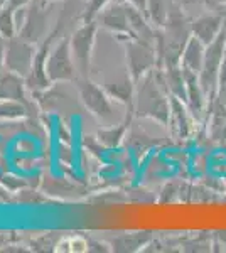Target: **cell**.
<instances>
[{
	"mask_svg": "<svg viewBox=\"0 0 226 253\" xmlns=\"http://www.w3.org/2000/svg\"><path fill=\"white\" fill-rule=\"evenodd\" d=\"M0 42H3V39H2V38H0Z\"/></svg>",
	"mask_w": 226,
	"mask_h": 253,
	"instance_id": "obj_31",
	"label": "cell"
},
{
	"mask_svg": "<svg viewBox=\"0 0 226 253\" xmlns=\"http://www.w3.org/2000/svg\"><path fill=\"white\" fill-rule=\"evenodd\" d=\"M150 240L149 233H129L122 235L117 240H113V250L117 252H134L138 250V247H143Z\"/></svg>",
	"mask_w": 226,
	"mask_h": 253,
	"instance_id": "obj_19",
	"label": "cell"
},
{
	"mask_svg": "<svg viewBox=\"0 0 226 253\" xmlns=\"http://www.w3.org/2000/svg\"><path fill=\"white\" fill-rule=\"evenodd\" d=\"M204 54H206V44H203L198 38L191 36L187 41L186 47L182 51V58H181V68L194 71L199 75L201 68L204 63Z\"/></svg>",
	"mask_w": 226,
	"mask_h": 253,
	"instance_id": "obj_16",
	"label": "cell"
},
{
	"mask_svg": "<svg viewBox=\"0 0 226 253\" xmlns=\"http://www.w3.org/2000/svg\"><path fill=\"white\" fill-rule=\"evenodd\" d=\"M5 69V51H3V42H0V73Z\"/></svg>",
	"mask_w": 226,
	"mask_h": 253,
	"instance_id": "obj_27",
	"label": "cell"
},
{
	"mask_svg": "<svg viewBox=\"0 0 226 253\" xmlns=\"http://www.w3.org/2000/svg\"><path fill=\"white\" fill-rule=\"evenodd\" d=\"M184 80H186V93H187V101L186 105L191 110L192 117H199L201 113L204 112L206 105L209 103L208 96L204 93L203 86H201L199 81V75L194 71H189V69H184Z\"/></svg>",
	"mask_w": 226,
	"mask_h": 253,
	"instance_id": "obj_14",
	"label": "cell"
},
{
	"mask_svg": "<svg viewBox=\"0 0 226 253\" xmlns=\"http://www.w3.org/2000/svg\"><path fill=\"white\" fill-rule=\"evenodd\" d=\"M172 7L169 5V0H147V17L155 27L162 29L166 26L167 15H169Z\"/></svg>",
	"mask_w": 226,
	"mask_h": 253,
	"instance_id": "obj_18",
	"label": "cell"
},
{
	"mask_svg": "<svg viewBox=\"0 0 226 253\" xmlns=\"http://www.w3.org/2000/svg\"><path fill=\"white\" fill-rule=\"evenodd\" d=\"M31 115L27 105L14 100H0V122H17Z\"/></svg>",
	"mask_w": 226,
	"mask_h": 253,
	"instance_id": "obj_17",
	"label": "cell"
},
{
	"mask_svg": "<svg viewBox=\"0 0 226 253\" xmlns=\"http://www.w3.org/2000/svg\"><path fill=\"white\" fill-rule=\"evenodd\" d=\"M88 252H110L108 245L96 240H88Z\"/></svg>",
	"mask_w": 226,
	"mask_h": 253,
	"instance_id": "obj_23",
	"label": "cell"
},
{
	"mask_svg": "<svg viewBox=\"0 0 226 253\" xmlns=\"http://www.w3.org/2000/svg\"><path fill=\"white\" fill-rule=\"evenodd\" d=\"M0 247H3V236L0 235Z\"/></svg>",
	"mask_w": 226,
	"mask_h": 253,
	"instance_id": "obj_28",
	"label": "cell"
},
{
	"mask_svg": "<svg viewBox=\"0 0 226 253\" xmlns=\"http://www.w3.org/2000/svg\"><path fill=\"white\" fill-rule=\"evenodd\" d=\"M31 2L32 0H7V7H10V9H14V10H19V9L27 7Z\"/></svg>",
	"mask_w": 226,
	"mask_h": 253,
	"instance_id": "obj_25",
	"label": "cell"
},
{
	"mask_svg": "<svg viewBox=\"0 0 226 253\" xmlns=\"http://www.w3.org/2000/svg\"><path fill=\"white\" fill-rule=\"evenodd\" d=\"M191 110L184 101H181L179 98L171 95V120H169V128L172 130L174 138L179 140H186L191 137L192 132V120H191Z\"/></svg>",
	"mask_w": 226,
	"mask_h": 253,
	"instance_id": "obj_13",
	"label": "cell"
},
{
	"mask_svg": "<svg viewBox=\"0 0 226 253\" xmlns=\"http://www.w3.org/2000/svg\"><path fill=\"white\" fill-rule=\"evenodd\" d=\"M110 2H112V0H86V7L83 12V22L96 20L98 14H100Z\"/></svg>",
	"mask_w": 226,
	"mask_h": 253,
	"instance_id": "obj_21",
	"label": "cell"
},
{
	"mask_svg": "<svg viewBox=\"0 0 226 253\" xmlns=\"http://www.w3.org/2000/svg\"><path fill=\"white\" fill-rule=\"evenodd\" d=\"M203 3L209 12H220V14H225L226 0H203Z\"/></svg>",
	"mask_w": 226,
	"mask_h": 253,
	"instance_id": "obj_22",
	"label": "cell"
},
{
	"mask_svg": "<svg viewBox=\"0 0 226 253\" xmlns=\"http://www.w3.org/2000/svg\"><path fill=\"white\" fill-rule=\"evenodd\" d=\"M47 76L51 83H75L80 76L69 46V34L57 38L49 49Z\"/></svg>",
	"mask_w": 226,
	"mask_h": 253,
	"instance_id": "obj_3",
	"label": "cell"
},
{
	"mask_svg": "<svg viewBox=\"0 0 226 253\" xmlns=\"http://www.w3.org/2000/svg\"><path fill=\"white\" fill-rule=\"evenodd\" d=\"M226 52V22L225 29L221 34L213 41L209 46H206V54H204V63L199 71V81L204 93L209 100H215L218 95V75H220L221 61Z\"/></svg>",
	"mask_w": 226,
	"mask_h": 253,
	"instance_id": "obj_6",
	"label": "cell"
},
{
	"mask_svg": "<svg viewBox=\"0 0 226 253\" xmlns=\"http://www.w3.org/2000/svg\"><path fill=\"white\" fill-rule=\"evenodd\" d=\"M135 81L132 80L130 73L127 71V68L123 69L115 78H110L105 81L103 88L106 89L112 100L117 101L118 105H123L127 108L125 115L132 118L134 117V103H135Z\"/></svg>",
	"mask_w": 226,
	"mask_h": 253,
	"instance_id": "obj_10",
	"label": "cell"
},
{
	"mask_svg": "<svg viewBox=\"0 0 226 253\" xmlns=\"http://www.w3.org/2000/svg\"><path fill=\"white\" fill-rule=\"evenodd\" d=\"M96 22L101 29L112 32L117 39L122 42L127 39H134L132 29L129 22V12H127V3L120 0H112L103 10L98 14Z\"/></svg>",
	"mask_w": 226,
	"mask_h": 253,
	"instance_id": "obj_9",
	"label": "cell"
},
{
	"mask_svg": "<svg viewBox=\"0 0 226 253\" xmlns=\"http://www.w3.org/2000/svg\"><path fill=\"white\" fill-rule=\"evenodd\" d=\"M75 84H76V91H78V96H80L81 105H83L93 117H96L103 125L118 124V122L115 120V107H117L118 103L115 100H112V96L106 93V89L103 86H100V84L94 83L93 80H90V76H78Z\"/></svg>",
	"mask_w": 226,
	"mask_h": 253,
	"instance_id": "obj_2",
	"label": "cell"
},
{
	"mask_svg": "<svg viewBox=\"0 0 226 253\" xmlns=\"http://www.w3.org/2000/svg\"><path fill=\"white\" fill-rule=\"evenodd\" d=\"M226 84V52L221 61V68H220V75H218V89L223 88Z\"/></svg>",
	"mask_w": 226,
	"mask_h": 253,
	"instance_id": "obj_24",
	"label": "cell"
},
{
	"mask_svg": "<svg viewBox=\"0 0 226 253\" xmlns=\"http://www.w3.org/2000/svg\"><path fill=\"white\" fill-rule=\"evenodd\" d=\"M134 115L138 118H150L162 126H169L171 93L160 68L147 73L135 84Z\"/></svg>",
	"mask_w": 226,
	"mask_h": 253,
	"instance_id": "obj_1",
	"label": "cell"
},
{
	"mask_svg": "<svg viewBox=\"0 0 226 253\" xmlns=\"http://www.w3.org/2000/svg\"><path fill=\"white\" fill-rule=\"evenodd\" d=\"M19 34L17 19H15V10L10 7H0V38L3 41L14 38Z\"/></svg>",
	"mask_w": 226,
	"mask_h": 253,
	"instance_id": "obj_20",
	"label": "cell"
},
{
	"mask_svg": "<svg viewBox=\"0 0 226 253\" xmlns=\"http://www.w3.org/2000/svg\"><path fill=\"white\" fill-rule=\"evenodd\" d=\"M0 100H14L20 101V103L27 105L29 110L32 113V108H39L36 105V101L32 100L31 91L27 88L26 78L17 75V73H12L3 69L0 73Z\"/></svg>",
	"mask_w": 226,
	"mask_h": 253,
	"instance_id": "obj_11",
	"label": "cell"
},
{
	"mask_svg": "<svg viewBox=\"0 0 226 253\" xmlns=\"http://www.w3.org/2000/svg\"><path fill=\"white\" fill-rule=\"evenodd\" d=\"M225 15H226V3H225Z\"/></svg>",
	"mask_w": 226,
	"mask_h": 253,
	"instance_id": "obj_30",
	"label": "cell"
},
{
	"mask_svg": "<svg viewBox=\"0 0 226 253\" xmlns=\"http://www.w3.org/2000/svg\"><path fill=\"white\" fill-rule=\"evenodd\" d=\"M54 3L47 0H32L24 12V22L19 34L24 39L31 41L34 44H41L51 34L49 31V15Z\"/></svg>",
	"mask_w": 226,
	"mask_h": 253,
	"instance_id": "obj_7",
	"label": "cell"
},
{
	"mask_svg": "<svg viewBox=\"0 0 226 253\" xmlns=\"http://www.w3.org/2000/svg\"><path fill=\"white\" fill-rule=\"evenodd\" d=\"M123 49H125V68L135 83L142 80L147 73L159 68V52L157 46L154 44L138 39H127L123 41Z\"/></svg>",
	"mask_w": 226,
	"mask_h": 253,
	"instance_id": "obj_4",
	"label": "cell"
},
{
	"mask_svg": "<svg viewBox=\"0 0 226 253\" xmlns=\"http://www.w3.org/2000/svg\"><path fill=\"white\" fill-rule=\"evenodd\" d=\"M120 2H127V3H132V5L138 7L140 10L147 12V0H120Z\"/></svg>",
	"mask_w": 226,
	"mask_h": 253,
	"instance_id": "obj_26",
	"label": "cell"
},
{
	"mask_svg": "<svg viewBox=\"0 0 226 253\" xmlns=\"http://www.w3.org/2000/svg\"><path fill=\"white\" fill-rule=\"evenodd\" d=\"M132 118L127 117L125 120L118 122L113 125H103L101 128L96 130V140L100 145H103L106 150H115L123 144V138H125L127 132H129V126Z\"/></svg>",
	"mask_w": 226,
	"mask_h": 253,
	"instance_id": "obj_15",
	"label": "cell"
},
{
	"mask_svg": "<svg viewBox=\"0 0 226 253\" xmlns=\"http://www.w3.org/2000/svg\"><path fill=\"white\" fill-rule=\"evenodd\" d=\"M47 2H52V3H56V2H61V0H47Z\"/></svg>",
	"mask_w": 226,
	"mask_h": 253,
	"instance_id": "obj_29",
	"label": "cell"
},
{
	"mask_svg": "<svg viewBox=\"0 0 226 253\" xmlns=\"http://www.w3.org/2000/svg\"><path fill=\"white\" fill-rule=\"evenodd\" d=\"M39 44H34L31 41L24 39L22 36H14V38L3 41V51H5V69L12 73L27 78V75L32 69L36 52H38Z\"/></svg>",
	"mask_w": 226,
	"mask_h": 253,
	"instance_id": "obj_8",
	"label": "cell"
},
{
	"mask_svg": "<svg viewBox=\"0 0 226 253\" xmlns=\"http://www.w3.org/2000/svg\"><path fill=\"white\" fill-rule=\"evenodd\" d=\"M98 27L100 26H98L96 20L83 22L76 27V31H73L69 34V46H71L73 59H75L80 76H90Z\"/></svg>",
	"mask_w": 226,
	"mask_h": 253,
	"instance_id": "obj_5",
	"label": "cell"
},
{
	"mask_svg": "<svg viewBox=\"0 0 226 253\" xmlns=\"http://www.w3.org/2000/svg\"><path fill=\"white\" fill-rule=\"evenodd\" d=\"M225 14L209 12L206 15H201L198 19L191 20V32L201 42L209 46L221 34V31L225 29Z\"/></svg>",
	"mask_w": 226,
	"mask_h": 253,
	"instance_id": "obj_12",
	"label": "cell"
}]
</instances>
